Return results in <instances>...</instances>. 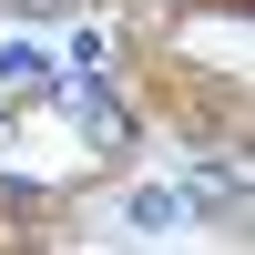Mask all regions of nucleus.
I'll use <instances>...</instances> for the list:
<instances>
[{
    "instance_id": "f257e3e1",
    "label": "nucleus",
    "mask_w": 255,
    "mask_h": 255,
    "mask_svg": "<svg viewBox=\"0 0 255 255\" xmlns=\"http://www.w3.org/2000/svg\"><path fill=\"white\" fill-rule=\"evenodd\" d=\"M72 123H82V133L102 143V153H113V143L133 133V123H123V102H113V92H92V82H82V92H72Z\"/></svg>"
},
{
    "instance_id": "f03ea898",
    "label": "nucleus",
    "mask_w": 255,
    "mask_h": 255,
    "mask_svg": "<svg viewBox=\"0 0 255 255\" xmlns=\"http://www.w3.org/2000/svg\"><path fill=\"white\" fill-rule=\"evenodd\" d=\"M0 82H10V92L51 82V51H41V41H0Z\"/></svg>"
},
{
    "instance_id": "7ed1b4c3",
    "label": "nucleus",
    "mask_w": 255,
    "mask_h": 255,
    "mask_svg": "<svg viewBox=\"0 0 255 255\" xmlns=\"http://www.w3.org/2000/svg\"><path fill=\"white\" fill-rule=\"evenodd\" d=\"M194 204H225L235 215L245 204V163H194Z\"/></svg>"
},
{
    "instance_id": "20e7f679",
    "label": "nucleus",
    "mask_w": 255,
    "mask_h": 255,
    "mask_svg": "<svg viewBox=\"0 0 255 255\" xmlns=\"http://www.w3.org/2000/svg\"><path fill=\"white\" fill-rule=\"evenodd\" d=\"M0 10H31V20H41V10H61V0H0Z\"/></svg>"
}]
</instances>
